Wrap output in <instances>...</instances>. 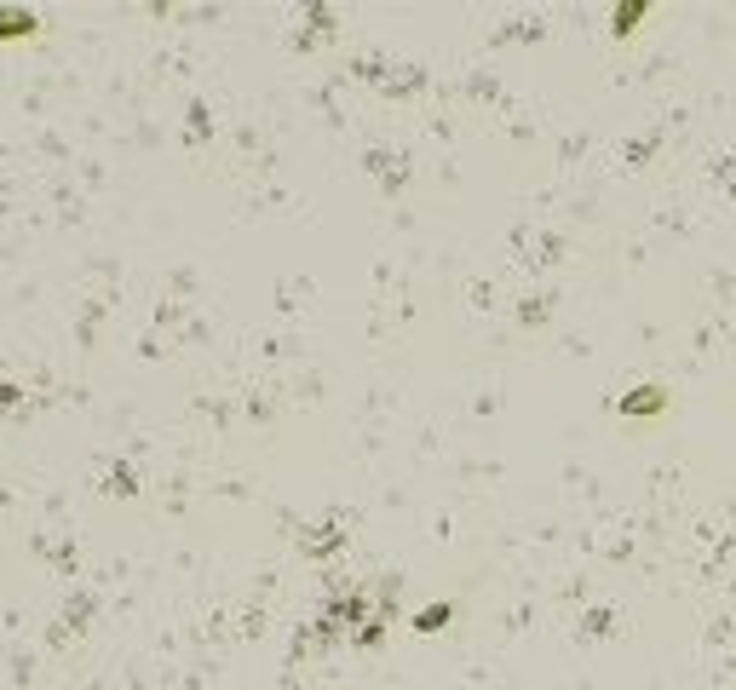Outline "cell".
<instances>
[{
    "instance_id": "6da1fadb",
    "label": "cell",
    "mask_w": 736,
    "mask_h": 690,
    "mask_svg": "<svg viewBox=\"0 0 736 690\" xmlns=\"http://www.w3.org/2000/svg\"><path fill=\"white\" fill-rule=\"evenodd\" d=\"M656 409H662V386H644L639 397L621 403V414H656Z\"/></svg>"
},
{
    "instance_id": "7a4b0ae2",
    "label": "cell",
    "mask_w": 736,
    "mask_h": 690,
    "mask_svg": "<svg viewBox=\"0 0 736 690\" xmlns=\"http://www.w3.org/2000/svg\"><path fill=\"white\" fill-rule=\"evenodd\" d=\"M644 18V6H621V12H616V29H621V35H627V29H633V23H639Z\"/></svg>"
}]
</instances>
